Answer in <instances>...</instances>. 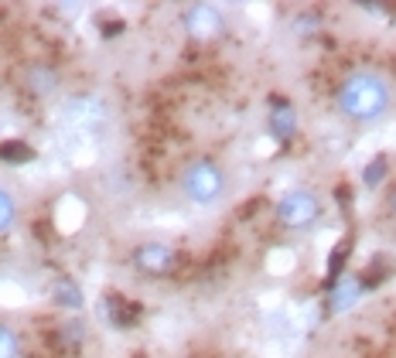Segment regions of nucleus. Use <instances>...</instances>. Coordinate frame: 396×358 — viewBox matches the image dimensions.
Returning <instances> with one entry per match:
<instances>
[{"instance_id":"nucleus-1","label":"nucleus","mask_w":396,"mask_h":358,"mask_svg":"<svg viewBox=\"0 0 396 358\" xmlns=\"http://www.w3.org/2000/svg\"><path fill=\"white\" fill-rule=\"evenodd\" d=\"M396 109L393 79L380 69H352L335 86V113L355 126H376Z\"/></svg>"},{"instance_id":"nucleus-2","label":"nucleus","mask_w":396,"mask_h":358,"mask_svg":"<svg viewBox=\"0 0 396 358\" xmlns=\"http://www.w3.org/2000/svg\"><path fill=\"white\" fill-rule=\"evenodd\" d=\"M178 191L195 208H215L229 191V175L212 157H192L178 175Z\"/></svg>"},{"instance_id":"nucleus-3","label":"nucleus","mask_w":396,"mask_h":358,"mask_svg":"<svg viewBox=\"0 0 396 358\" xmlns=\"http://www.w3.org/2000/svg\"><path fill=\"white\" fill-rule=\"evenodd\" d=\"M321 215H324V201L314 188H291L274 205V219L287 232H311L321 222Z\"/></svg>"},{"instance_id":"nucleus-4","label":"nucleus","mask_w":396,"mask_h":358,"mask_svg":"<svg viewBox=\"0 0 396 358\" xmlns=\"http://www.w3.org/2000/svg\"><path fill=\"white\" fill-rule=\"evenodd\" d=\"M182 27L195 45H212L226 31V14L215 3H188L182 14Z\"/></svg>"},{"instance_id":"nucleus-5","label":"nucleus","mask_w":396,"mask_h":358,"mask_svg":"<svg viewBox=\"0 0 396 358\" xmlns=\"http://www.w3.org/2000/svg\"><path fill=\"white\" fill-rule=\"evenodd\" d=\"M178 260H182L178 249L168 246V243H140L130 256L133 269L144 273V276H168V273L178 269Z\"/></svg>"},{"instance_id":"nucleus-6","label":"nucleus","mask_w":396,"mask_h":358,"mask_svg":"<svg viewBox=\"0 0 396 358\" xmlns=\"http://www.w3.org/2000/svg\"><path fill=\"white\" fill-rule=\"evenodd\" d=\"M362 297H366V280H359V276H338V283L328 293V314H349L352 307H359Z\"/></svg>"},{"instance_id":"nucleus-7","label":"nucleus","mask_w":396,"mask_h":358,"mask_svg":"<svg viewBox=\"0 0 396 358\" xmlns=\"http://www.w3.org/2000/svg\"><path fill=\"white\" fill-rule=\"evenodd\" d=\"M99 314L109 321V328H133L137 307H130L120 293H106V297H102V304H99Z\"/></svg>"},{"instance_id":"nucleus-8","label":"nucleus","mask_w":396,"mask_h":358,"mask_svg":"<svg viewBox=\"0 0 396 358\" xmlns=\"http://www.w3.org/2000/svg\"><path fill=\"white\" fill-rule=\"evenodd\" d=\"M52 300H55L58 307H65V311H82V307H86V297H82V290H79V283H76L72 276H58V280H55Z\"/></svg>"},{"instance_id":"nucleus-9","label":"nucleus","mask_w":396,"mask_h":358,"mask_svg":"<svg viewBox=\"0 0 396 358\" xmlns=\"http://www.w3.org/2000/svg\"><path fill=\"white\" fill-rule=\"evenodd\" d=\"M270 133L277 140H291L297 133V113L291 102H274V109H270Z\"/></svg>"},{"instance_id":"nucleus-10","label":"nucleus","mask_w":396,"mask_h":358,"mask_svg":"<svg viewBox=\"0 0 396 358\" xmlns=\"http://www.w3.org/2000/svg\"><path fill=\"white\" fill-rule=\"evenodd\" d=\"M24 86L34 96H52V92L58 89V72L52 65H31L24 72Z\"/></svg>"},{"instance_id":"nucleus-11","label":"nucleus","mask_w":396,"mask_h":358,"mask_svg":"<svg viewBox=\"0 0 396 358\" xmlns=\"http://www.w3.org/2000/svg\"><path fill=\"white\" fill-rule=\"evenodd\" d=\"M17 215H21L17 198H14L10 191H3V188H0V236H7V232L17 225Z\"/></svg>"},{"instance_id":"nucleus-12","label":"nucleus","mask_w":396,"mask_h":358,"mask_svg":"<svg viewBox=\"0 0 396 358\" xmlns=\"http://www.w3.org/2000/svg\"><path fill=\"white\" fill-rule=\"evenodd\" d=\"M31 157H34V150H31L28 144H21V140L0 144V161H3V164H28Z\"/></svg>"},{"instance_id":"nucleus-13","label":"nucleus","mask_w":396,"mask_h":358,"mask_svg":"<svg viewBox=\"0 0 396 358\" xmlns=\"http://www.w3.org/2000/svg\"><path fill=\"white\" fill-rule=\"evenodd\" d=\"M0 358H21V338L3 321H0Z\"/></svg>"},{"instance_id":"nucleus-14","label":"nucleus","mask_w":396,"mask_h":358,"mask_svg":"<svg viewBox=\"0 0 396 358\" xmlns=\"http://www.w3.org/2000/svg\"><path fill=\"white\" fill-rule=\"evenodd\" d=\"M383 171H386V164H383V157H376V164H373L369 171H362V181H366V184H376V181L383 178Z\"/></svg>"},{"instance_id":"nucleus-15","label":"nucleus","mask_w":396,"mask_h":358,"mask_svg":"<svg viewBox=\"0 0 396 358\" xmlns=\"http://www.w3.org/2000/svg\"><path fill=\"white\" fill-rule=\"evenodd\" d=\"M386 205H390V215H393V219H396V188H393V191H390V201H386Z\"/></svg>"}]
</instances>
